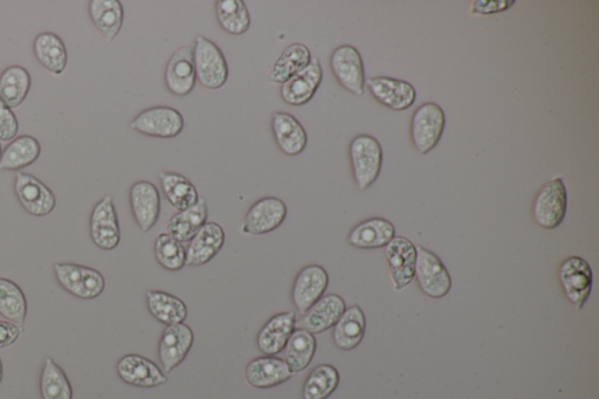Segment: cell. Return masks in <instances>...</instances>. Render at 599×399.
Masks as SVG:
<instances>
[{"label": "cell", "instance_id": "obj_1", "mask_svg": "<svg viewBox=\"0 0 599 399\" xmlns=\"http://www.w3.org/2000/svg\"><path fill=\"white\" fill-rule=\"evenodd\" d=\"M351 174L358 190L366 191L381 175L383 149L371 135H358L348 148Z\"/></svg>", "mask_w": 599, "mask_h": 399}, {"label": "cell", "instance_id": "obj_2", "mask_svg": "<svg viewBox=\"0 0 599 399\" xmlns=\"http://www.w3.org/2000/svg\"><path fill=\"white\" fill-rule=\"evenodd\" d=\"M446 116L435 102L419 106L411 116L410 139L419 154L428 155L438 146L444 134Z\"/></svg>", "mask_w": 599, "mask_h": 399}, {"label": "cell", "instance_id": "obj_3", "mask_svg": "<svg viewBox=\"0 0 599 399\" xmlns=\"http://www.w3.org/2000/svg\"><path fill=\"white\" fill-rule=\"evenodd\" d=\"M568 194L561 177L543 184L534 197L532 217L537 226L545 230L559 227L567 215Z\"/></svg>", "mask_w": 599, "mask_h": 399}, {"label": "cell", "instance_id": "obj_4", "mask_svg": "<svg viewBox=\"0 0 599 399\" xmlns=\"http://www.w3.org/2000/svg\"><path fill=\"white\" fill-rule=\"evenodd\" d=\"M192 47L199 84L210 91L222 88L229 79V66L223 51L216 43L203 36H198Z\"/></svg>", "mask_w": 599, "mask_h": 399}, {"label": "cell", "instance_id": "obj_5", "mask_svg": "<svg viewBox=\"0 0 599 399\" xmlns=\"http://www.w3.org/2000/svg\"><path fill=\"white\" fill-rule=\"evenodd\" d=\"M55 279L67 293L81 300L99 298L105 291L106 280L95 268L78 264H55Z\"/></svg>", "mask_w": 599, "mask_h": 399}, {"label": "cell", "instance_id": "obj_6", "mask_svg": "<svg viewBox=\"0 0 599 399\" xmlns=\"http://www.w3.org/2000/svg\"><path fill=\"white\" fill-rule=\"evenodd\" d=\"M417 247V259L415 267V279L418 287L432 299H442L450 293L452 288V279L449 270H447L443 261L437 254L425 249L423 246Z\"/></svg>", "mask_w": 599, "mask_h": 399}, {"label": "cell", "instance_id": "obj_7", "mask_svg": "<svg viewBox=\"0 0 599 399\" xmlns=\"http://www.w3.org/2000/svg\"><path fill=\"white\" fill-rule=\"evenodd\" d=\"M564 297L575 306L582 309L590 298L594 274L587 260L573 256L564 259L557 271Z\"/></svg>", "mask_w": 599, "mask_h": 399}, {"label": "cell", "instance_id": "obj_8", "mask_svg": "<svg viewBox=\"0 0 599 399\" xmlns=\"http://www.w3.org/2000/svg\"><path fill=\"white\" fill-rule=\"evenodd\" d=\"M184 126L181 112L168 106L144 109L129 123V128L134 132L156 139H175L181 135Z\"/></svg>", "mask_w": 599, "mask_h": 399}, {"label": "cell", "instance_id": "obj_9", "mask_svg": "<svg viewBox=\"0 0 599 399\" xmlns=\"http://www.w3.org/2000/svg\"><path fill=\"white\" fill-rule=\"evenodd\" d=\"M330 70L337 84L347 92L362 96L366 89V72L357 48L351 45L336 47L329 60Z\"/></svg>", "mask_w": 599, "mask_h": 399}, {"label": "cell", "instance_id": "obj_10", "mask_svg": "<svg viewBox=\"0 0 599 399\" xmlns=\"http://www.w3.org/2000/svg\"><path fill=\"white\" fill-rule=\"evenodd\" d=\"M13 190L20 205L31 216H48L57 206V197L53 191L39 178L23 171L16 174Z\"/></svg>", "mask_w": 599, "mask_h": 399}, {"label": "cell", "instance_id": "obj_11", "mask_svg": "<svg viewBox=\"0 0 599 399\" xmlns=\"http://www.w3.org/2000/svg\"><path fill=\"white\" fill-rule=\"evenodd\" d=\"M92 242L100 250H115L121 242L119 217L112 196H106L95 204L89 220Z\"/></svg>", "mask_w": 599, "mask_h": 399}, {"label": "cell", "instance_id": "obj_12", "mask_svg": "<svg viewBox=\"0 0 599 399\" xmlns=\"http://www.w3.org/2000/svg\"><path fill=\"white\" fill-rule=\"evenodd\" d=\"M392 286L403 291L415 279L417 247L405 237H395L384 247Z\"/></svg>", "mask_w": 599, "mask_h": 399}, {"label": "cell", "instance_id": "obj_13", "mask_svg": "<svg viewBox=\"0 0 599 399\" xmlns=\"http://www.w3.org/2000/svg\"><path fill=\"white\" fill-rule=\"evenodd\" d=\"M194 342V330L184 322L164 329L158 345V359L165 374H170L187 359Z\"/></svg>", "mask_w": 599, "mask_h": 399}, {"label": "cell", "instance_id": "obj_14", "mask_svg": "<svg viewBox=\"0 0 599 399\" xmlns=\"http://www.w3.org/2000/svg\"><path fill=\"white\" fill-rule=\"evenodd\" d=\"M286 218L287 206L280 198L264 197L247 211L242 231L245 235H266L277 230Z\"/></svg>", "mask_w": 599, "mask_h": 399}, {"label": "cell", "instance_id": "obj_15", "mask_svg": "<svg viewBox=\"0 0 599 399\" xmlns=\"http://www.w3.org/2000/svg\"><path fill=\"white\" fill-rule=\"evenodd\" d=\"M329 285V275L320 265H308L296 275L292 287L293 305L301 315L305 314L323 295Z\"/></svg>", "mask_w": 599, "mask_h": 399}, {"label": "cell", "instance_id": "obj_16", "mask_svg": "<svg viewBox=\"0 0 599 399\" xmlns=\"http://www.w3.org/2000/svg\"><path fill=\"white\" fill-rule=\"evenodd\" d=\"M366 86L373 98L395 112H403L415 105L417 92L410 82L389 78L375 77L366 80Z\"/></svg>", "mask_w": 599, "mask_h": 399}, {"label": "cell", "instance_id": "obj_17", "mask_svg": "<svg viewBox=\"0 0 599 399\" xmlns=\"http://www.w3.org/2000/svg\"><path fill=\"white\" fill-rule=\"evenodd\" d=\"M165 86L171 94L187 96L196 86V70L194 64V47H179L171 55L164 72Z\"/></svg>", "mask_w": 599, "mask_h": 399}, {"label": "cell", "instance_id": "obj_18", "mask_svg": "<svg viewBox=\"0 0 599 399\" xmlns=\"http://www.w3.org/2000/svg\"><path fill=\"white\" fill-rule=\"evenodd\" d=\"M116 371L123 382L137 388H157L168 383L167 375L155 362L137 354L123 356Z\"/></svg>", "mask_w": 599, "mask_h": 399}, {"label": "cell", "instance_id": "obj_19", "mask_svg": "<svg viewBox=\"0 0 599 399\" xmlns=\"http://www.w3.org/2000/svg\"><path fill=\"white\" fill-rule=\"evenodd\" d=\"M130 210L141 231L149 232L161 215V194L155 184L139 181L129 191Z\"/></svg>", "mask_w": 599, "mask_h": 399}, {"label": "cell", "instance_id": "obj_20", "mask_svg": "<svg viewBox=\"0 0 599 399\" xmlns=\"http://www.w3.org/2000/svg\"><path fill=\"white\" fill-rule=\"evenodd\" d=\"M346 308V302L340 295H323L305 314H302L299 320H296L295 328L307 330L313 335L321 334L336 325Z\"/></svg>", "mask_w": 599, "mask_h": 399}, {"label": "cell", "instance_id": "obj_21", "mask_svg": "<svg viewBox=\"0 0 599 399\" xmlns=\"http://www.w3.org/2000/svg\"><path fill=\"white\" fill-rule=\"evenodd\" d=\"M323 79V70L318 58H313L304 71L296 74L280 88L282 101L289 106L301 107L314 98Z\"/></svg>", "mask_w": 599, "mask_h": 399}, {"label": "cell", "instance_id": "obj_22", "mask_svg": "<svg viewBox=\"0 0 599 399\" xmlns=\"http://www.w3.org/2000/svg\"><path fill=\"white\" fill-rule=\"evenodd\" d=\"M271 128L277 147L286 156H298L307 148L308 136L301 122L292 114L275 112L272 115Z\"/></svg>", "mask_w": 599, "mask_h": 399}, {"label": "cell", "instance_id": "obj_23", "mask_svg": "<svg viewBox=\"0 0 599 399\" xmlns=\"http://www.w3.org/2000/svg\"><path fill=\"white\" fill-rule=\"evenodd\" d=\"M294 374L284 359L261 356L252 360L245 369V380L253 388L271 389L291 380Z\"/></svg>", "mask_w": 599, "mask_h": 399}, {"label": "cell", "instance_id": "obj_24", "mask_svg": "<svg viewBox=\"0 0 599 399\" xmlns=\"http://www.w3.org/2000/svg\"><path fill=\"white\" fill-rule=\"evenodd\" d=\"M396 237L394 224L388 219L374 217L363 220L350 230L347 243L360 250L383 249Z\"/></svg>", "mask_w": 599, "mask_h": 399}, {"label": "cell", "instance_id": "obj_25", "mask_svg": "<svg viewBox=\"0 0 599 399\" xmlns=\"http://www.w3.org/2000/svg\"><path fill=\"white\" fill-rule=\"evenodd\" d=\"M296 325L294 312H284L272 316L257 335V346L266 356H277L287 345Z\"/></svg>", "mask_w": 599, "mask_h": 399}, {"label": "cell", "instance_id": "obj_26", "mask_svg": "<svg viewBox=\"0 0 599 399\" xmlns=\"http://www.w3.org/2000/svg\"><path fill=\"white\" fill-rule=\"evenodd\" d=\"M225 244V232L215 222L206 223L185 247L188 266H203L215 258Z\"/></svg>", "mask_w": 599, "mask_h": 399}, {"label": "cell", "instance_id": "obj_27", "mask_svg": "<svg viewBox=\"0 0 599 399\" xmlns=\"http://www.w3.org/2000/svg\"><path fill=\"white\" fill-rule=\"evenodd\" d=\"M88 15L103 40L107 44L113 43L125 20L122 3L119 0H91L88 3Z\"/></svg>", "mask_w": 599, "mask_h": 399}, {"label": "cell", "instance_id": "obj_28", "mask_svg": "<svg viewBox=\"0 0 599 399\" xmlns=\"http://www.w3.org/2000/svg\"><path fill=\"white\" fill-rule=\"evenodd\" d=\"M366 329L367 319L362 308L358 305L350 306L333 327L334 345L349 352L361 345Z\"/></svg>", "mask_w": 599, "mask_h": 399}, {"label": "cell", "instance_id": "obj_29", "mask_svg": "<svg viewBox=\"0 0 599 399\" xmlns=\"http://www.w3.org/2000/svg\"><path fill=\"white\" fill-rule=\"evenodd\" d=\"M33 54L47 72L61 75L68 65V53L64 40L53 32L38 34L33 41Z\"/></svg>", "mask_w": 599, "mask_h": 399}, {"label": "cell", "instance_id": "obj_30", "mask_svg": "<svg viewBox=\"0 0 599 399\" xmlns=\"http://www.w3.org/2000/svg\"><path fill=\"white\" fill-rule=\"evenodd\" d=\"M312 59V53L306 45L301 43L289 45L271 67L267 80L271 84L282 86L296 74L304 71L311 64Z\"/></svg>", "mask_w": 599, "mask_h": 399}, {"label": "cell", "instance_id": "obj_31", "mask_svg": "<svg viewBox=\"0 0 599 399\" xmlns=\"http://www.w3.org/2000/svg\"><path fill=\"white\" fill-rule=\"evenodd\" d=\"M208 204L204 198L191 206L190 209L176 213L169 220L167 233L179 243H189L197 232L208 223Z\"/></svg>", "mask_w": 599, "mask_h": 399}, {"label": "cell", "instance_id": "obj_32", "mask_svg": "<svg viewBox=\"0 0 599 399\" xmlns=\"http://www.w3.org/2000/svg\"><path fill=\"white\" fill-rule=\"evenodd\" d=\"M40 142L31 135L17 136L0 156V171H22L39 160Z\"/></svg>", "mask_w": 599, "mask_h": 399}, {"label": "cell", "instance_id": "obj_33", "mask_svg": "<svg viewBox=\"0 0 599 399\" xmlns=\"http://www.w3.org/2000/svg\"><path fill=\"white\" fill-rule=\"evenodd\" d=\"M148 311L153 318L165 326L183 323L188 318V307L182 299L163 291H147Z\"/></svg>", "mask_w": 599, "mask_h": 399}, {"label": "cell", "instance_id": "obj_34", "mask_svg": "<svg viewBox=\"0 0 599 399\" xmlns=\"http://www.w3.org/2000/svg\"><path fill=\"white\" fill-rule=\"evenodd\" d=\"M32 78L25 67L12 65L0 74V100L11 109L23 105L31 91Z\"/></svg>", "mask_w": 599, "mask_h": 399}, {"label": "cell", "instance_id": "obj_35", "mask_svg": "<svg viewBox=\"0 0 599 399\" xmlns=\"http://www.w3.org/2000/svg\"><path fill=\"white\" fill-rule=\"evenodd\" d=\"M158 180L162 185L165 198L178 212L188 210L199 201L198 191L189 178L169 171H161Z\"/></svg>", "mask_w": 599, "mask_h": 399}, {"label": "cell", "instance_id": "obj_36", "mask_svg": "<svg viewBox=\"0 0 599 399\" xmlns=\"http://www.w3.org/2000/svg\"><path fill=\"white\" fill-rule=\"evenodd\" d=\"M315 335L304 329L295 328L285 347V362L293 374L308 368L316 353Z\"/></svg>", "mask_w": 599, "mask_h": 399}, {"label": "cell", "instance_id": "obj_37", "mask_svg": "<svg viewBox=\"0 0 599 399\" xmlns=\"http://www.w3.org/2000/svg\"><path fill=\"white\" fill-rule=\"evenodd\" d=\"M217 22L231 36H242L251 26L250 11L243 0H217Z\"/></svg>", "mask_w": 599, "mask_h": 399}, {"label": "cell", "instance_id": "obj_38", "mask_svg": "<svg viewBox=\"0 0 599 399\" xmlns=\"http://www.w3.org/2000/svg\"><path fill=\"white\" fill-rule=\"evenodd\" d=\"M43 399H73V388L63 368L52 357H46L39 380Z\"/></svg>", "mask_w": 599, "mask_h": 399}, {"label": "cell", "instance_id": "obj_39", "mask_svg": "<svg viewBox=\"0 0 599 399\" xmlns=\"http://www.w3.org/2000/svg\"><path fill=\"white\" fill-rule=\"evenodd\" d=\"M27 311V299L15 281L0 278V315L6 321L16 323L20 327L25 326Z\"/></svg>", "mask_w": 599, "mask_h": 399}, {"label": "cell", "instance_id": "obj_40", "mask_svg": "<svg viewBox=\"0 0 599 399\" xmlns=\"http://www.w3.org/2000/svg\"><path fill=\"white\" fill-rule=\"evenodd\" d=\"M340 384V373L330 364H320L306 378L302 399H328Z\"/></svg>", "mask_w": 599, "mask_h": 399}, {"label": "cell", "instance_id": "obj_41", "mask_svg": "<svg viewBox=\"0 0 599 399\" xmlns=\"http://www.w3.org/2000/svg\"><path fill=\"white\" fill-rule=\"evenodd\" d=\"M155 257L157 263L170 272L181 271L187 266V250L168 233L158 235L155 242Z\"/></svg>", "mask_w": 599, "mask_h": 399}, {"label": "cell", "instance_id": "obj_42", "mask_svg": "<svg viewBox=\"0 0 599 399\" xmlns=\"http://www.w3.org/2000/svg\"><path fill=\"white\" fill-rule=\"evenodd\" d=\"M19 133V122L13 110L0 100V142H11Z\"/></svg>", "mask_w": 599, "mask_h": 399}, {"label": "cell", "instance_id": "obj_43", "mask_svg": "<svg viewBox=\"0 0 599 399\" xmlns=\"http://www.w3.org/2000/svg\"><path fill=\"white\" fill-rule=\"evenodd\" d=\"M513 5L514 0H475L470 12L473 16H491L511 9Z\"/></svg>", "mask_w": 599, "mask_h": 399}, {"label": "cell", "instance_id": "obj_44", "mask_svg": "<svg viewBox=\"0 0 599 399\" xmlns=\"http://www.w3.org/2000/svg\"><path fill=\"white\" fill-rule=\"evenodd\" d=\"M24 327L10 321H0V349L15 345L22 336Z\"/></svg>", "mask_w": 599, "mask_h": 399}, {"label": "cell", "instance_id": "obj_45", "mask_svg": "<svg viewBox=\"0 0 599 399\" xmlns=\"http://www.w3.org/2000/svg\"><path fill=\"white\" fill-rule=\"evenodd\" d=\"M3 375H4L3 362H2V359H0V383H2V381H3Z\"/></svg>", "mask_w": 599, "mask_h": 399}, {"label": "cell", "instance_id": "obj_46", "mask_svg": "<svg viewBox=\"0 0 599 399\" xmlns=\"http://www.w3.org/2000/svg\"><path fill=\"white\" fill-rule=\"evenodd\" d=\"M2 146H0V156H2Z\"/></svg>", "mask_w": 599, "mask_h": 399}]
</instances>
